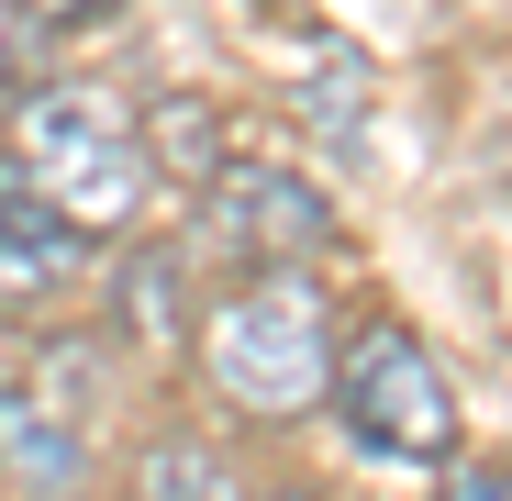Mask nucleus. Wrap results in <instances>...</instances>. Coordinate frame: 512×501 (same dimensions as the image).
<instances>
[{"instance_id": "nucleus-1", "label": "nucleus", "mask_w": 512, "mask_h": 501, "mask_svg": "<svg viewBox=\"0 0 512 501\" xmlns=\"http://www.w3.org/2000/svg\"><path fill=\"white\" fill-rule=\"evenodd\" d=\"M12 190L78 234H123L156 190V167L101 90H23L12 101Z\"/></svg>"}, {"instance_id": "nucleus-2", "label": "nucleus", "mask_w": 512, "mask_h": 501, "mask_svg": "<svg viewBox=\"0 0 512 501\" xmlns=\"http://www.w3.org/2000/svg\"><path fill=\"white\" fill-rule=\"evenodd\" d=\"M201 368L234 412H256V424H290V412L323 401V368H334V312L323 290L279 257V268H256L245 290L212 301L201 323Z\"/></svg>"}, {"instance_id": "nucleus-3", "label": "nucleus", "mask_w": 512, "mask_h": 501, "mask_svg": "<svg viewBox=\"0 0 512 501\" xmlns=\"http://www.w3.org/2000/svg\"><path fill=\"white\" fill-rule=\"evenodd\" d=\"M323 401L346 412V435L368 457H401V468H435L457 446V379L435 368V346H423L412 323H368L334 346L323 368Z\"/></svg>"}, {"instance_id": "nucleus-4", "label": "nucleus", "mask_w": 512, "mask_h": 501, "mask_svg": "<svg viewBox=\"0 0 512 501\" xmlns=\"http://www.w3.org/2000/svg\"><path fill=\"white\" fill-rule=\"evenodd\" d=\"M201 234L223 245V257H256V268H279V257H312V245L334 234L323 190L290 179V167H212L201 179Z\"/></svg>"}, {"instance_id": "nucleus-5", "label": "nucleus", "mask_w": 512, "mask_h": 501, "mask_svg": "<svg viewBox=\"0 0 512 501\" xmlns=\"http://www.w3.org/2000/svg\"><path fill=\"white\" fill-rule=\"evenodd\" d=\"M268 67L290 78V112H301L323 145H357V134H368L379 67H368L346 34H312V23H290V34H268Z\"/></svg>"}, {"instance_id": "nucleus-6", "label": "nucleus", "mask_w": 512, "mask_h": 501, "mask_svg": "<svg viewBox=\"0 0 512 501\" xmlns=\"http://www.w3.org/2000/svg\"><path fill=\"white\" fill-rule=\"evenodd\" d=\"M78 257H90V234L78 223H56L45 201H0V301H45V290H67L78 279Z\"/></svg>"}, {"instance_id": "nucleus-7", "label": "nucleus", "mask_w": 512, "mask_h": 501, "mask_svg": "<svg viewBox=\"0 0 512 501\" xmlns=\"http://www.w3.org/2000/svg\"><path fill=\"white\" fill-rule=\"evenodd\" d=\"M0 479L67 490V479H78V412L45 401V390H0Z\"/></svg>"}, {"instance_id": "nucleus-8", "label": "nucleus", "mask_w": 512, "mask_h": 501, "mask_svg": "<svg viewBox=\"0 0 512 501\" xmlns=\"http://www.w3.org/2000/svg\"><path fill=\"white\" fill-rule=\"evenodd\" d=\"M134 145H145V167H156V179H179V190H201L212 167H223V123H212V101H201V90H167V101H145Z\"/></svg>"}, {"instance_id": "nucleus-9", "label": "nucleus", "mask_w": 512, "mask_h": 501, "mask_svg": "<svg viewBox=\"0 0 512 501\" xmlns=\"http://www.w3.org/2000/svg\"><path fill=\"white\" fill-rule=\"evenodd\" d=\"M134 501H245V479H234V457L201 446V435H156L145 468H134Z\"/></svg>"}, {"instance_id": "nucleus-10", "label": "nucleus", "mask_w": 512, "mask_h": 501, "mask_svg": "<svg viewBox=\"0 0 512 501\" xmlns=\"http://www.w3.org/2000/svg\"><path fill=\"white\" fill-rule=\"evenodd\" d=\"M179 312H190V279H179V245L123 268V334L134 346H179Z\"/></svg>"}, {"instance_id": "nucleus-11", "label": "nucleus", "mask_w": 512, "mask_h": 501, "mask_svg": "<svg viewBox=\"0 0 512 501\" xmlns=\"http://www.w3.org/2000/svg\"><path fill=\"white\" fill-rule=\"evenodd\" d=\"M435 501H512V479H501V457H435Z\"/></svg>"}, {"instance_id": "nucleus-12", "label": "nucleus", "mask_w": 512, "mask_h": 501, "mask_svg": "<svg viewBox=\"0 0 512 501\" xmlns=\"http://www.w3.org/2000/svg\"><path fill=\"white\" fill-rule=\"evenodd\" d=\"M123 12V0H23V23H45V34H101Z\"/></svg>"}, {"instance_id": "nucleus-13", "label": "nucleus", "mask_w": 512, "mask_h": 501, "mask_svg": "<svg viewBox=\"0 0 512 501\" xmlns=\"http://www.w3.org/2000/svg\"><path fill=\"white\" fill-rule=\"evenodd\" d=\"M290 501H323V490H290Z\"/></svg>"}, {"instance_id": "nucleus-14", "label": "nucleus", "mask_w": 512, "mask_h": 501, "mask_svg": "<svg viewBox=\"0 0 512 501\" xmlns=\"http://www.w3.org/2000/svg\"><path fill=\"white\" fill-rule=\"evenodd\" d=\"M0 201H12V179H0Z\"/></svg>"}]
</instances>
